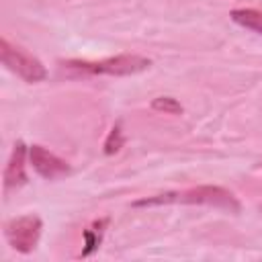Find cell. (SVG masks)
I'll return each instance as SVG.
<instances>
[{"instance_id": "7a4b0ae2", "label": "cell", "mask_w": 262, "mask_h": 262, "mask_svg": "<svg viewBox=\"0 0 262 262\" xmlns=\"http://www.w3.org/2000/svg\"><path fill=\"white\" fill-rule=\"evenodd\" d=\"M151 66V59L137 53H119L100 61L86 59H68L59 61V74L66 78H84V76H133L145 72Z\"/></svg>"}, {"instance_id": "9c48e42d", "label": "cell", "mask_w": 262, "mask_h": 262, "mask_svg": "<svg viewBox=\"0 0 262 262\" xmlns=\"http://www.w3.org/2000/svg\"><path fill=\"white\" fill-rule=\"evenodd\" d=\"M125 145V135H123V129H121V123H115L113 129L108 131L106 139H104V145H102V151L106 156H115L121 147Z\"/></svg>"}, {"instance_id": "6da1fadb", "label": "cell", "mask_w": 262, "mask_h": 262, "mask_svg": "<svg viewBox=\"0 0 262 262\" xmlns=\"http://www.w3.org/2000/svg\"><path fill=\"white\" fill-rule=\"evenodd\" d=\"M164 205H207L215 209H223L229 213H239L242 205L235 199V194L223 186H192L184 190H170V192H160L151 196H143L131 203V207H164Z\"/></svg>"}, {"instance_id": "ba28073f", "label": "cell", "mask_w": 262, "mask_h": 262, "mask_svg": "<svg viewBox=\"0 0 262 262\" xmlns=\"http://www.w3.org/2000/svg\"><path fill=\"white\" fill-rule=\"evenodd\" d=\"M229 16L239 27L250 29V31L262 35V10H256V8H235V10L229 12Z\"/></svg>"}, {"instance_id": "52a82bcc", "label": "cell", "mask_w": 262, "mask_h": 262, "mask_svg": "<svg viewBox=\"0 0 262 262\" xmlns=\"http://www.w3.org/2000/svg\"><path fill=\"white\" fill-rule=\"evenodd\" d=\"M108 223H111V217H102V219H96L90 227H86L84 231H82V237H84V250H82V258H88V256H92L96 250H98V246H100V242H102V237H104V231H106V227H108Z\"/></svg>"}, {"instance_id": "30bf717a", "label": "cell", "mask_w": 262, "mask_h": 262, "mask_svg": "<svg viewBox=\"0 0 262 262\" xmlns=\"http://www.w3.org/2000/svg\"><path fill=\"white\" fill-rule=\"evenodd\" d=\"M151 108L158 113H166V115H182L184 113V106L174 96H156L151 100Z\"/></svg>"}, {"instance_id": "8992f818", "label": "cell", "mask_w": 262, "mask_h": 262, "mask_svg": "<svg viewBox=\"0 0 262 262\" xmlns=\"http://www.w3.org/2000/svg\"><path fill=\"white\" fill-rule=\"evenodd\" d=\"M27 156H29V147L25 145V141H16L14 147H12V154L6 162V168H4V176H2V182H4V190L10 192V190H18L20 186H25L29 182V176H27Z\"/></svg>"}, {"instance_id": "3957f363", "label": "cell", "mask_w": 262, "mask_h": 262, "mask_svg": "<svg viewBox=\"0 0 262 262\" xmlns=\"http://www.w3.org/2000/svg\"><path fill=\"white\" fill-rule=\"evenodd\" d=\"M0 59L12 74H16L27 84H37V82H43L47 78L45 66L35 55L25 51L23 47L12 45L6 37L0 39Z\"/></svg>"}, {"instance_id": "5b68a950", "label": "cell", "mask_w": 262, "mask_h": 262, "mask_svg": "<svg viewBox=\"0 0 262 262\" xmlns=\"http://www.w3.org/2000/svg\"><path fill=\"white\" fill-rule=\"evenodd\" d=\"M29 164L45 180H59L72 172V166L63 158L55 156L53 151H49L39 143L29 145Z\"/></svg>"}, {"instance_id": "277c9868", "label": "cell", "mask_w": 262, "mask_h": 262, "mask_svg": "<svg viewBox=\"0 0 262 262\" xmlns=\"http://www.w3.org/2000/svg\"><path fill=\"white\" fill-rule=\"evenodd\" d=\"M41 231H43V221L33 213L12 217L4 223V237L8 246L20 254H31L39 246Z\"/></svg>"}, {"instance_id": "8fae6325", "label": "cell", "mask_w": 262, "mask_h": 262, "mask_svg": "<svg viewBox=\"0 0 262 262\" xmlns=\"http://www.w3.org/2000/svg\"><path fill=\"white\" fill-rule=\"evenodd\" d=\"M260 209H262V207H260Z\"/></svg>"}]
</instances>
